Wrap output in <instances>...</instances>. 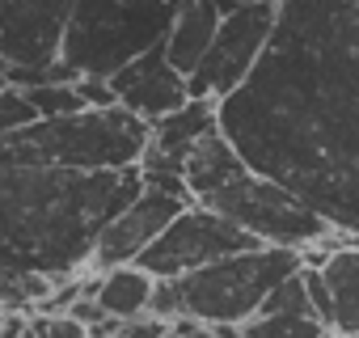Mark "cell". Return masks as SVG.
I'll return each mask as SVG.
<instances>
[{"label":"cell","mask_w":359,"mask_h":338,"mask_svg":"<svg viewBox=\"0 0 359 338\" xmlns=\"http://www.w3.org/2000/svg\"><path fill=\"white\" fill-rule=\"evenodd\" d=\"M250 169L359 237V0H279L250 81L220 102Z\"/></svg>","instance_id":"obj_1"},{"label":"cell","mask_w":359,"mask_h":338,"mask_svg":"<svg viewBox=\"0 0 359 338\" xmlns=\"http://www.w3.org/2000/svg\"><path fill=\"white\" fill-rule=\"evenodd\" d=\"M144 191L131 169L0 165V309H30L89 271L106 224Z\"/></svg>","instance_id":"obj_2"},{"label":"cell","mask_w":359,"mask_h":338,"mask_svg":"<svg viewBox=\"0 0 359 338\" xmlns=\"http://www.w3.org/2000/svg\"><path fill=\"white\" fill-rule=\"evenodd\" d=\"M187 191L199 208L220 212L224 220L241 224L254 233L262 245H283V250H309L334 237V229L300 203L287 187L275 178L258 174L245 165V156L233 148V140L216 127L208 131L191 156H187Z\"/></svg>","instance_id":"obj_3"},{"label":"cell","mask_w":359,"mask_h":338,"mask_svg":"<svg viewBox=\"0 0 359 338\" xmlns=\"http://www.w3.org/2000/svg\"><path fill=\"white\" fill-rule=\"evenodd\" d=\"M304 266L300 250L258 245L233 254L182 279H156L148 313L161 321H203V325H245L258 317L262 300Z\"/></svg>","instance_id":"obj_4"},{"label":"cell","mask_w":359,"mask_h":338,"mask_svg":"<svg viewBox=\"0 0 359 338\" xmlns=\"http://www.w3.org/2000/svg\"><path fill=\"white\" fill-rule=\"evenodd\" d=\"M152 140V123L140 114L110 106V110H81L68 119H39L13 135H0V165H30V169H131L144 161Z\"/></svg>","instance_id":"obj_5"},{"label":"cell","mask_w":359,"mask_h":338,"mask_svg":"<svg viewBox=\"0 0 359 338\" xmlns=\"http://www.w3.org/2000/svg\"><path fill=\"white\" fill-rule=\"evenodd\" d=\"M177 9L182 0H76L60 60L76 76L110 81L169 39Z\"/></svg>","instance_id":"obj_6"},{"label":"cell","mask_w":359,"mask_h":338,"mask_svg":"<svg viewBox=\"0 0 359 338\" xmlns=\"http://www.w3.org/2000/svg\"><path fill=\"white\" fill-rule=\"evenodd\" d=\"M262 241L254 233H245L241 224L224 220L212 208L191 203L182 216H177L144 254H140V271H148L152 279H182L191 271H203L212 262H224L233 254H250Z\"/></svg>","instance_id":"obj_7"},{"label":"cell","mask_w":359,"mask_h":338,"mask_svg":"<svg viewBox=\"0 0 359 338\" xmlns=\"http://www.w3.org/2000/svg\"><path fill=\"white\" fill-rule=\"evenodd\" d=\"M275 22H279V0H266V5H250V9H237L220 22L203 64L195 68L191 76V97H212V102H229L245 81L250 72L258 68L271 34H275Z\"/></svg>","instance_id":"obj_8"},{"label":"cell","mask_w":359,"mask_h":338,"mask_svg":"<svg viewBox=\"0 0 359 338\" xmlns=\"http://www.w3.org/2000/svg\"><path fill=\"white\" fill-rule=\"evenodd\" d=\"M195 199L191 195H177V191H161V187H144L135 195V203L127 212H118L106 233L97 237V250H93V271L106 275V271H118V266H135L140 254L182 216Z\"/></svg>","instance_id":"obj_9"},{"label":"cell","mask_w":359,"mask_h":338,"mask_svg":"<svg viewBox=\"0 0 359 338\" xmlns=\"http://www.w3.org/2000/svg\"><path fill=\"white\" fill-rule=\"evenodd\" d=\"M76 0H0V64H55Z\"/></svg>","instance_id":"obj_10"},{"label":"cell","mask_w":359,"mask_h":338,"mask_svg":"<svg viewBox=\"0 0 359 338\" xmlns=\"http://www.w3.org/2000/svg\"><path fill=\"white\" fill-rule=\"evenodd\" d=\"M110 89H114V102L131 114H140L144 123H161L165 114L182 110L191 102V81L169 64V51L165 43L152 47L148 55L131 60L127 68H118L110 76Z\"/></svg>","instance_id":"obj_11"},{"label":"cell","mask_w":359,"mask_h":338,"mask_svg":"<svg viewBox=\"0 0 359 338\" xmlns=\"http://www.w3.org/2000/svg\"><path fill=\"white\" fill-rule=\"evenodd\" d=\"M220 22H224V13L212 5V0H182V9H177V18H173V30L165 39V51H169V64L182 72L187 81L203 64Z\"/></svg>","instance_id":"obj_12"},{"label":"cell","mask_w":359,"mask_h":338,"mask_svg":"<svg viewBox=\"0 0 359 338\" xmlns=\"http://www.w3.org/2000/svg\"><path fill=\"white\" fill-rule=\"evenodd\" d=\"M321 279L330 288V330L342 338H359V241L338 245L325 258Z\"/></svg>","instance_id":"obj_13"},{"label":"cell","mask_w":359,"mask_h":338,"mask_svg":"<svg viewBox=\"0 0 359 338\" xmlns=\"http://www.w3.org/2000/svg\"><path fill=\"white\" fill-rule=\"evenodd\" d=\"M152 288H156V279H152L148 271H140V266H118V271H106V275L97 279L93 300H97L110 317H118V321H135V317L148 313V304H152Z\"/></svg>","instance_id":"obj_14"},{"label":"cell","mask_w":359,"mask_h":338,"mask_svg":"<svg viewBox=\"0 0 359 338\" xmlns=\"http://www.w3.org/2000/svg\"><path fill=\"white\" fill-rule=\"evenodd\" d=\"M241 334L245 338H334V330L321 317H304V313H262L245 321Z\"/></svg>","instance_id":"obj_15"},{"label":"cell","mask_w":359,"mask_h":338,"mask_svg":"<svg viewBox=\"0 0 359 338\" xmlns=\"http://www.w3.org/2000/svg\"><path fill=\"white\" fill-rule=\"evenodd\" d=\"M26 97L34 102L39 119H68V114H81L89 110L81 85H47V89H26Z\"/></svg>","instance_id":"obj_16"},{"label":"cell","mask_w":359,"mask_h":338,"mask_svg":"<svg viewBox=\"0 0 359 338\" xmlns=\"http://www.w3.org/2000/svg\"><path fill=\"white\" fill-rule=\"evenodd\" d=\"M262 313H304V317H317V309H313V300H309V283H304V266L292 275V279H283L266 300H262V309H258V317Z\"/></svg>","instance_id":"obj_17"},{"label":"cell","mask_w":359,"mask_h":338,"mask_svg":"<svg viewBox=\"0 0 359 338\" xmlns=\"http://www.w3.org/2000/svg\"><path fill=\"white\" fill-rule=\"evenodd\" d=\"M30 123H39L34 102L26 97V89L5 85V89H0V135H13V131H22Z\"/></svg>","instance_id":"obj_18"},{"label":"cell","mask_w":359,"mask_h":338,"mask_svg":"<svg viewBox=\"0 0 359 338\" xmlns=\"http://www.w3.org/2000/svg\"><path fill=\"white\" fill-rule=\"evenodd\" d=\"M34 338H93V334L72 313H51V317H34Z\"/></svg>","instance_id":"obj_19"},{"label":"cell","mask_w":359,"mask_h":338,"mask_svg":"<svg viewBox=\"0 0 359 338\" xmlns=\"http://www.w3.org/2000/svg\"><path fill=\"white\" fill-rule=\"evenodd\" d=\"M212 5L229 18V13H237V9H250V5H266V0H212Z\"/></svg>","instance_id":"obj_20"},{"label":"cell","mask_w":359,"mask_h":338,"mask_svg":"<svg viewBox=\"0 0 359 338\" xmlns=\"http://www.w3.org/2000/svg\"><path fill=\"white\" fill-rule=\"evenodd\" d=\"M5 85H9V81H5V64H0V89H5Z\"/></svg>","instance_id":"obj_21"},{"label":"cell","mask_w":359,"mask_h":338,"mask_svg":"<svg viewBox=\"0 0 359 338\" xmlns=\"http://www.w3.org/2000/svg\"><path fill=\"white\" fill-rule=\"evenodd\" d=\"M26 338H34V325H30V334H26Z\"/></svg>","instance_id":"obj_22"},{"label":"cell","mask_w":359,"mask_h":338,"mask_svg":"<svg viewBox=\"0 0 359 338\" xmlns=\"http://www.w3.org/2000/svg\"><path fill=\"white\" fill-rule=\"evenodd\" d=\"M334 338H342V334H334Z\"/></svg>","instance_id":"obj_23"}]
</instances>
